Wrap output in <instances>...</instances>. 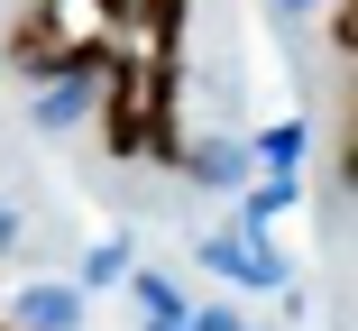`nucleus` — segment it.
I'll list each match as a JSON object with an SVG mask.
<instances>
[{"label": "nucleus", "instance_id": "nucleus-1", "mask_svg": "<svg viewBox=\"0 0 358 331\" xmlns=\"http://www.w3.org/2000/svg\"><path fill=\"white\" fill-rule=\"evenodd\" d=\"M184 28L193 0H19L0 28V64L19 83H92L101 148L120 166L202 175L184 139Z\"/></svg>", "mask_w": 358, "mask_h": 331}, {"label": "nucleus", "instance_id": "nucleus-2", "mask_svg": "<svg viewBox=\"0 0 358 331\" xmlns=\"http://www.w3.org/2000/svg\"><path fill=\"white\" fill-rule=\"evenodd\" d=\"M0 331H19V322H10V313H0Z\"/></svg>", "mask_w": 358, "mask_h": 331}]
</instances>
